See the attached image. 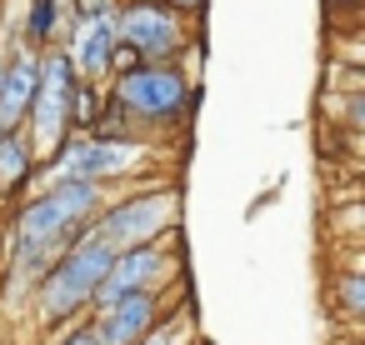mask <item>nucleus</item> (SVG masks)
Listing matches in <instances>:
<instances>
[{
  "mask_svg": "<svg viewBox=\"0 0 365 345\" xmlns=\"http://www.w3.org/2000/svg\"><path fill=\"white\" fill-rule=\"evenodd\" d=\"M175 6H195V0H175Z\"/></svg>",
  "mask_w": 365,
  "mask_h": 345,
  "instance_id": "16",
  "label": "nucleus"
},
{
  "mask_svg": "<svg viewBox=\"0 0 365 345\" xmlns=\"http://www.w3.org/2000/svg\"><path fill=\"white\" fill-rule=\"evenodd\" d=\"M26 175V150H21V140L6 130L0 135V185H16Z\"/></svg>",
  "mask_w": 365,
  "mask_h": 345,
  "instance_id": "12",
  "label": "nucleus"
},
{
  "mask_svg": "<svg viewBox=\"0 0 365 345\" xmlns=\"http://www.w3.org/2000/svg\"><path fill=\"white\" fill-rule=\"evenodd\" d=\"M115 36H125V46L135 56H160L180 41V26L165 6H150V0H140V6H125L120 21H115Z\"/></svg>",
  "mask_w": 365,
  "mask_h": 345,
  "instance_id": "6",
  "label": "nucleus"
},
{
  "mask_svg": "<svg viewBox=\"0 0 365 345\" xmlns=\"http://www.w3.org/2000/svg\"><path fill=\"white\" fill-rule=\"evenodd\" d=\"M101 205V190L91 180H66L56 185L46 200H36L26 215H21V240H26V255H41L46 245H56L61 235H71L81 220H91Z\"/></svg>",
  "mask_w": 365,
  "mask_h": 345,
  "instance_id": "1",
  "label": "nucleus"
},
{
  "mask_svg": "<svg viewBox=\"0 0 365 345\" xmlns=\"http://www.w3.org/2000/svg\"><path fill=\"white\" fill-rule=\"evenodd\" d=\"M41 76H36V96H31V120H36V140L46 145V150H56L61 145V130H66V120H71V86H76V71H71V61L66 56H46V66H36Z\"/></svg>",
  "mask_w": 365,
  "mask_h": 345,
  "instance_id": "3",
  "label": "nucleus"
},
{
  "mask_svg": "<svg viewBox=\"0 0 365 345\" xmlns=\"http://www.w3.org/2000/svg\"><path fill=\"white\" fill-rule=\"evenodd\" d=\"M66 345H96V330H76V335H71Z\"/></svg>",
  "mask_w": 365,
  "mask_h": 345,
  "instance_id": "15",
  "label": "nucleus"
},
{
  "mask_svg": "<svg viewBox=\"0 0 365 345\" xmlns=\"http://www.w3.org/2000/svg\"><path fill=\"white\" fill-rule=\"evenodd\" d=\"M130 160H135V150L120 145V140H86V145H71L66 150L61 170H66V180H91L96 185L101 175H120Z\"/></svg>",
  "mask_w": 365,
  "mask_h": 345,
  "instance_id": "8",
  "label": "nucleus"
},
{
  "mask_svg": "<svg viewBox=\"0 0 365 345\" xmlns=\"http://www.w3.org/2000/svg\"><path fill=\"white\" fill-rule=\"evenodd\" d=\"M36 61L21 56L11 71H0V130H11L16 120H26L31 110V96H36Z\"/></svg>",
  "mask_w": 365,
  "mask_h": 345,
  "instance_id": "11",
  "label": "nucleus"
},
{
  "mask_svg": "<svg viewBox=\"0 0 365 345\" xmlns=\"http://www.w3.org/2000/svg\"><path fill=\"white\" fill-rule=\"evenodd\" d=\"M145 345H165V340H145Z\"/></svg>",
  "mask_w": 365,
  "mask_h": 345,
  "instance_id": "17",
  "label": "nucleus"
},
{
  "mask_svg": "<svg viewBox=\"0 0 365 345\" xmlns=\"http://www.w3.org/2000/svg\"><path fill=\"white\" fill-rule=\"evenodd\" d=\"M150 320H155V300L145 290H130L115 305H106V320L96 325V345H135Z\"/></svg>",
  "mask_w": 365,
  "mask_h": 345,
  "instance_id": "7",
  "label": "nucleus"
},
{
  "mask_svg": "<svg viewBox=\"0 0 365 345\" xmlns=\"http://www.w3.org/2000/svg\"><path fill=\"white\" fill-rule=\"evenodd\" d=\"M160 270V255L150 250V245H135V250H120L115 260H110V270H106V280H101V305H115L120 295H130V290H140L150 275Z\"/></svg>",
  "mask_w": 365,
  "mask_h": 345,
  "instance_id": "9",
  "label": "nucleus"
},
{
  "mask_svg": "<svg viewBox=\"0 0 365 345\" xmlns=\"http://www.w3.org/2000/svg\"><path fill=\"white\" fill-rule=\"evenodd\" d=\"M110 260H115V250L101 245L96 235L81 240V245H71V255H66V260L51 270V280L41 285V305H46V315H71L76 305H86V295L101 290Z\"/></svg>",
  "mask_w": 365,
  "mask_h": 345,
  "instance_id": "2",
  "label": "nucleus"
},
{
  "mask_svg": "<svg viewBox=\"0 0 365 345\" xmlns=\"http://www.w3.org/2000/svg\"><path fill=\"white\" fill-rule=\"evenodd\" d=\"M345 310H360V275L345 280Z\"/></svg>",
  "mask_w": 365,
  "mask_h": 345,
  "instance_id": "14",
  "label": "nucleus"
},
{
  "mask_svg": "<svg viewBox=\"0 0 365 345\" xmlns=\"http://www.w3.org/2000/svg\"><path fill=\"white\" fill-rule=\"evenodd\" d=\"M115 96H120V105H130L135 115H150V120H165V115L185 110V81H180V71H165V66L120 76Z\"/></svg>",
  "mask_w": 365,
  "mask_h": 345,
  "instance_id": "5",
  "label": "nucleus"
},
{
  "mask_svg": "<svg viewBox=\"0 0 365 345\" xmlns=\"http://www.w3.org/2000/svg\"><path fill=\"white\" fill-rule=\"evenodd\" d=\"M110 51H115V21L110 16H86L66 61H71V71L101 76V71H110Z\"/></svg>",
  "mask_w": 365,
  "mask_h": 345,
  "instance_id": "10",
  "label": "nucleus"
},
{
  "mask_svg": "<svg viewBox=\"0 0 365 345\" xmlns=\"http://www.w3.org/2000/svg\"><path fill=\"white\" fill-rule=\"evenodd\" d=\"M56 31V0H31V41H51Z\"/></svg>",
  "mask_w": 365,
  "mask_h": 345,
  "instance_id": "13",
  "label": "nucleus"
},
{
  "mask_svg": "<svg viewBox=\"0 0 365 345\" xmlns=\"http://www.w3.org/2000/svg\"><path fill=\"white\" fill-rule=\"evenodd\" d=\"M170 215H175V195H140V200H125L120 210H110V215L96 225V240L120 255V250L145 245L155 230H165Z\"/></svg>",
  "mask_w": 365,
  "mask_h": 345,
  "instance_id": "4",
  "label": "nucleus"
}]
</instances>
